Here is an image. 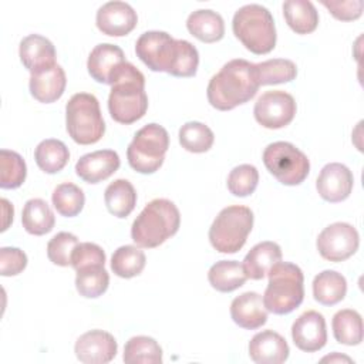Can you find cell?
<instances>
[{"mask_svg":"<svg viewBox=\"0 0 364 364\" xmlns=\"http://www.w3.org/2000/svg\"><path fill=\"white\" fill-rule=\"evenodd\" d=\"M139 60L152 71H164L175 77H192L199 65V53L188 40H176L166 31L142 33L135 43Z\"/></svg>","mask_w":364,"mask_h":364,"instance_id":"6da1fadb","label":"cell"},{"mask_svg":"<svg viewBox=\"0 0 364 364\" xmlns=\"http://www.w3.org/2000/svg\"><path fill=\"white\" fill-rule=\"evenodd\" d=\"M259 87L256 64L243 58H235L228 61L210 78L206 95L213 108L229 111L252 100Z\"/></svg>","mask_w":364,"mask_h":364,"instance_id":"7a4b0ae2","label":"cell"},{"mask_svg":"<svg viewBox=\"0 0 364 364\" xmlns=\"http://www.w3.org/2000/svg\"><path fill=\"white\" fill-rule=\"evenodd\" d=\"M148 109L144 74L129 61L115 71L108 97V111L114 121L132 124L141 119Z\"/></svg>","mask_w":364,"mask_h":364,"instance_id":"3957f363","label":"cell"},{"mask_svg":"<svg viewBox=\"0 0 364 364\" xmlns=\"http://www.w3.org/2000/svg\"><path fill=\"white\" fill-rule=\"evenodd\" d=\"M181 225L176 205L165 198L152 199L132 223L131 237L139 247L152 249L173 236Z\"/></svg>","mask_w":364,"mask_h":364,"instance_id":"277c9868","label":"cell"},{"mask_svg":"<svg viewBox=\"0 0 364 364\" xmlns=\"http://www.w3.org/2000/svg\"><path fill=\"white\" fill-rule=\"evenodd\" d=\"M269 283L263 294L267 311L289 314L296 310L304 299V276L301 269L289 262H277L267 273Z\"/></svg>","mask_w":364,"mask_h":364,"instance_id":"5b68a950","label":"cell"},{"mask_svg":"<svg viewBox=\"0 0 364 364\" xmlns=\"http://www.w3.org/2000/svg\"><path fill=\"white\" fill-rule=\"evenodd\" d=\"M233 34L255 54H267L276 46V26L272 13L262 4L250 3L236 10Z\"/></svg>","mask_w":364,"mask_h":364,"instance_id":"8992f818","label":"cell"},{"mask_svg":"<svg viewBox=\"0 0 364 364\" xmlns=\"http://www.w3.org/2000/svg\"><path fill=\"white\" fill-rule=\"evenodd\" d=\"M65 127L68 135L80 145L98 142L105 132V122L95 95L74 94L65 105Z\"/></svg>","mask_w":364,"mask_h":364,"instance_id":"52a82bcc","label":"cell"},{"mask_svg":"<svg viewBox=\"0 0 364 364\" xmlns=\"http://www.w3.org/2000/svg\"><path fill=\"white\" fill-rule=\"evenodd\" d=\"M253 228V212L247 206L223 208L209 228L210 245L220 253L239 252Z\"/></svg>","mask_w":364,"mask_h":364,"instance_id":"ba28073f","label":"cell"},{"mask_svg":"<svg viewBox=\"0 0 364 364\" xmlns=\"http://www.w3.org/2000/svg\"><path fill=\"white\" fill-rule=\"evenodd\" d=\"M169 148L168 131L155 122L146 124L134 135L127 149L132 169L139 173H154L161 168Z\"/></svg>","mask_w":364,"mask_h":364,"instance_id":"9c48e42d","label":"cell"},{"mask_svg":"<svg viewBox=\"0 0 364 364\" xmlns=\"http://www.w3.org/2000/svg\"><path fill=\"white\" fill-rule=\"evenodd\" d=\"M263 164L267 171L283 185H300L310 172V161L296 145L277 141L263 151Z\"/></svg>","mask_w":364,"mask_h":364,"instance_id":"30bf717a","label":"cell"},{"mask_svg":"<svg viewBox=\"0 0 364 364\" xmlns=\"http://www.w3.org/2000/svg\"><path fill=\"white\" fill-rule=\"evenodd\" d=\"M316 245L318 253L326 260L343 262L357 252L360 236L353 225L336 222L320 232Z\"/></svg>","mask_w":364,"mask_h":364,"instance_id":"8fae6325","label":"cell"},{"mask_svg":"<svg viewBox=\"0 0 364 364\" xmlns=\"http://www.w3.org/2000/svg\"><path fill=\"white\" fill-rule=\"evenodd\" d=\"M296 101L286 91L273 90L263 92L253 108L256 121L269 129H279L289 125L296 115Z\"/></svg>","mask_w":364,"mask_h":364,"instance_id":"7c38bea8","label":"cell"},{"mask_svg":"<svg viewBox=\"0 0 364 364\" xmlns=\"http://www.w3.org/2000/svg\"><path fill=\"white\" fill-rule=\"evenodd\" d=\"M117 340L104 330L84 333L74 346L75 357L84 364H107L117 355Z\"/></svg>","mask_w":364,"mask_h":364,"instance_id":"4fadbf2b","label":"cell"},{"mask_svg":"<svg viewBox=\"0 0 364 364\" xmlns=\"http://www.w3.org/2000/svg\"><path fill=\"white\" fill-rule=\"evenodd\" d=\"M95 23L102 34L121 37L135 28L138 23V16L131 4L119 0H112L104 3L97 10Z\"/></svg>","mask_w":364,"mask_h":364,"instance_id":"5bb4252c","label":"cell"},{"mask_svg":"<svg viewBox=\"0 0 364 364\" xmlns=\"http://www.w3.org/2000/svg\"><path fill=\"white\" fill-rule=\"evenodd\" d=\"M291 338L301 351L314 353L321 350L327 341L324 316L316 310L300 314L291 326Z\"/></svg>","mask_w":364,"mask_h":364,"instance_id":"9a60e30c","label":"cell"},{"mask_svg":"<svg viewBox=\"0 0 364 364\" xmlns=\"http://www.w3.org/2000/svg\"><path fill=\"white\" fill-rule=\"evenodd\" d=\"M353 172L340 162L324 165L316 181L318 195L331 203L347 199L353 191Z\"/></svg>","mask_w":364,"mask_h":364,"instance_id":"2e32d148","label":"cell"},{"mask_svg":"<svg viewBox=\"0 0 364 364\" xmlns=\"http://www.w3.org/2000/svg\"><path fill=\"white\" fill-rule=\"evenodd\" d=\"M119 156L112 149H100L82 155L75 164L77 175L87 183H98L119 168Z\"/></svg>","mask_w":364,"mask_h":364,"instance_id":"e0dca14e","label":"cell"},{"mask_svg":"<svg viewBox=\"0 0 364 364\" xmlns=\"http://www.w3.org/2000/svg\"><path fill=\"white\" fill-rule=\"evenodd\" d=\"M289 353L287 341L273 330H263L249 341V357L256 364H282Z\"/></svg>","mask_w":364,"mask_h":364,"instance_id":"ac0fdd59","label":"cell"},{"mask_svg":"<svg viewBox=\"0 0 364 364\" xmlns=\"http://www.w3.org/2000/svg\"><path fill=\"white\" fill-rule=\"evenodd\" d=\"M125 61L127 60L124 57V51L118 46L111 43H101L91 50L87 68L90 75L97 82L111 85L115 71Z\"/></svg>","mask_w":364,"mask_h":364,"instance_id":"d6986e66","label":"cell"},{"mask_svg":"<svg viewBox=\"0 0 364 364\" xmlns=\"http://www.w3.org/2000/svg\"><path fill=\"white\" fill-rule=\"evenodd\" d=\"M65 84V73L57 63L36 73H30V94L44 104L57 101L64 94Z\"/></svg>","mask_w":364,"mask_h":364,"instance_id":"ffe728a7","label":"cell"},{"mask_svg":"<svg viewBox=\"0 0 364 364\" xmlns=\"http://www.w3.org/2000/svg\"><path fill=\"white\" fill-rule=\"evenodd\" d=\"M230 317L242 328L256 330L267 321L263 297L256 291H245L230 304Z\"/></svg>","mask_w":364,"mask_h":364,"instance_id":"44dd1931","label":"cell"},{"mask_svg":"<svg viewBox=\"0 0 364 364\" xmlns=\"http://www.w3.org/2000/svg\"><path fill=\"white\" fill-rule=\"evenodd\" d=\"M18 55L23 65L30 71L47 68L55 64L54 44L41 34H28L20 41Z\"/></svg>","mask_w":364,"mask_h":364,"instance_id":"7402d4cb","label":"cell"},{"mask_svg":"<svg viewBox=\"0 0 364 364\" xmlns=\"http://www.w3.org/2000/svg\"><path fill=\"white\" fill-rule=\"evenodd\" d=\"M282 260V249L276 242L264 240L255 245L243 259V269L247 279L260 280L269 270Z\"/></svg>","mask_w":364,"mask_h":364,"instance_id":"603a6c76","label":"cell"},{"mask_svg":"<svg viewBox=\"0 0 364 364\" xmlns=\"http://www.w3.org/2000/svg\"><path fill=\"white\" fill-rule=\"evenodd\" d=\"M186 27L189 33L203 43L219 41L225 34V21L218 11L199 9L188 16Z\"/></svg>","mask_w":364,"mask_h":364,"instance_id":"cb8c5ba5","label":"cell"},{"mask_svg":"<svg viewBox=\"0 0 364 364\" xmlns=\"http://www.w3.org/2000/svg\"><path fill=\"white\" fill-rule=\"evenodd\" d=\"M21 223L30 235L41 236L53 230L55 216L50 205L40 198L28 199L21 212Z\"/></svg>","mask_w":364,"mask_h":364,"instance_id":"d4e9b609","label":"cell"},{"mask_svg":"<svg viewBox=\"0 0 364 364\" xmlns=\"http://www.w3.org/2000/svg\"><path fill=\"white\" fill-rule=\"evenodd\" d=\"M210 286L222 293H229L245 284L247 276L242 263L236 260H219L208 272Z\"/></svg>","mask_w":364,"mask_h":364,"instance_id":"484cf974","label":"cell"},{"mask_svg":"<svg viewBox=\"0 0 364 364\" xmlns=\"http://www.w3.org/2000/svg\"><path fill=\"white\" fill-rule=\"evenodd\" d=\"M283 14L289 27L297 34H309L317 28L318 13L310 0H286Z\"/></svg>","mask_w":364,"mask_h":364,"instance_id":"4316f807","label":"cell"},{"mask_svg":"<svg viewBox=\"0 0 364 364\" xmlns=\"http://www.w3.org/2000/svg\"><path fill=\"white\" fill-rule=\"evenodd\" d=\"M347 293L346 277L336 270H323L313 280V296L323 306L337 304Z\"/></svg>","mask_w":364,"mask_h":364,"instance_id":"83f0119b","label":"cell"},{"mask_svg":"<svg viewBox=\"0 0 364 364\" xmlns=\"http://www.w3.org/2000/svg\"><path fill=\"white\" fill-rule=\"evenodd\" d=\"M104 200L109 213L117 218H127L136 205V192L129 181L115 179L107 186Z\"/></svg>","mask_w":364,"mask_h":364,"instance_id":"f1b7e54d","label":"cell"},{"mask_svg":"<svg viewBox=\"0 0 364 364\" xmlns=\"http://www.w3.org/2000/svg\"><path fill=\"white\" fill-rule=\"evenodd\" d=\"M37 166L46 173L60 172L70 159V152L65 144L60 139L48 138L41 141L34 149Z\"/></svg>","mask_w":364,"mask_h":364,"instance_id":"f546056e","label":"cell"},{"mask_svg":"<svg viewBox=\"0 0 364 364\" xmlns=\"http://www.w3.org/2000/svg\"><path fill=\"white\" fill-rule=\"evenodd\" d=\"M333 334L340 344L357 346L363 341V318L353 309L338 310L333 316Z\"/></svg>","mask_w":364,"mask_h":364,"instance_id":"4dcf8cb0","label":"cell"},{"mask_svg":"<svg viewBox=\"0 0 364 364\" xmlns=\"http://www.w3.org/2000/svg\"><path fill=\"white\" fill-rule=\"evenodd\" d=\"M122 360L127 364H161L162 348L152 337L135 336L125 343Z\"/></svg>","mask_w":364,"mask_h":364,"instance_id":"1f68e13d","label":"cell"},{"mask_svg":"<svg viewBox=\"0 0 364 364\" xmlns=\"http://www.w3.org/2000/svg\"><path fill=\"white\" fill-rule=\"evenodd\" d=\"M75 272V289L82 297L95 299L107 291L109 284V274L104 266L91 264Z\"/></svg>","mask_w":364,"mask_h":364,"instance_id":"d6a6232c","label":"cell"},{"mask_svg":"<svg viewBox=\"0 0 364 364\" xmlns=\"http://www.w3.org/2000/svg\"><path fill=\"white\" fill-rule=\"evenodd\" d=\"M145 263V253L139 247L132 245L119 246L111 257L112 272L122 279H131L138 276L144 270Z\"/></svg>","mask_w":364,"mask_h":364,"instance_id":"836d02e7","label":"cell"},{"mask_svg":"<svg viewBox=\"0 0 364 364\" xmlns=\"http://www.w3.org/2000/svg\"><path fill=\"white\" fill-rule=\"evenodd\" d=\"M256 73L260 85L290 82L297 75V67L287 58H272L256 64Z\"/></svg>","mask_w":364,"mask_h":364,"instance_id":"e575fe53","label":"cell"},{"mask_svg":"<svg viewBox=\"0 0 364 364\" xmlns=\"http://www.w3.org/2000/svg\"><path fill=\"white\" fill-rule=\"evenodd\" d=\"M215 135L212 129L199 121L185 122L179 129V144L189 152L202 154L212 148Z\"/></svg>","mask_w":364,"mask_h":364,"instance_id":"d590c367","label":"cell"},{"mask_svg":"<svg viewBox=\"0 0 364 364\" xmlns=\"http://www.w3.org/2000/svg\"><path fill=\"white\" fill-rule=\"evenodd\" d=\"M51 200L60 215L73 218L82 210L85 196L80 186L71 182H64L57 185V188L53 191Z\"/></svg>","mask_w":364,"mask_h":364,"instance_id":"8d00e7d4","label":"cell"},{"mask_svg":"<svg viewBox=\"0 0 364 364\" xmlns=\"http://www.w3.org/2000/svg\"><path fill=\"white\" fill-rule=\"evenodd\" d=\"M27 175V166L23 156L10 149L0 151V186L14 189L23 185Z\"/></svg>","mask_w":364,"mask_h":364,"instance_id":"74e56055","label":"cell"},{"mask_svg":"<svg viewBox=\"0 0 364 364\" xmlns=\"http://www.w3.org/2000/svg\"><path fill=\"white\" fill-rule=\"evenodd\" d=\"M259 182V172L250 164L235 166L228 175V189L235 196H249L255 192Z\"/></svg>","mask_w":364,"mask_h":364,"instance_id":"f35d334b","label":"cell"},{"mask_svg":"<svg viewBox=\"0 0 364 364\" xmlns=\"http://www.w3.org/2000/svg\"><path fill=\"white\" fill-rule=\"evenodd\" d=\"M78 237L70 232H60L47 243V256L57 266H71V256L78 245Z\"/></svg>","mask_w":364,"mask_h":364,"instance_id":"ab89813d","label":"cell"},{"mask_svg":"<svg viewBox=\"0 0 364 364\" xmlns=\"http://www.w3.org/2000/svg\"><path fill=\"white\" fill-rule=\"evenodd\" d=\"M91 264H105V253L102 247L91 242L78 243L71 256V266L74 270H78Z\"/></svg>","mask_w":364,"mask_h":364,"instance_id":"60d3db41","label":"cell"},{"mask_svg":"<svg viewBox=\"0 0 364 364\" xmlns=\"http://www.w3.org/2000/svg\"><path fill=\"white\" fill-rule=\"evenodd\" d=\"M27 266V255L18 247L0 249V274L16 276Z\"/></svg>","mask_w":364,"mask_h":364,"instance_id":"b9f144b4","label":"cell"},{"mask_svg":"<svg viewBox=\"0 0 364 364\" xmlns=\"http://www.w3.org/2000/svg\"><path fill=\"white\" fill-rule=\"evenodd\" d=\"M321 4L338 20L350 21L361 16L364 3L363 0H321Z\"/></svg>","mask_w":364,"mask_h":364,"instance_id":"7bdbcfd3","label":"cell"},{"mask_svg":"<svg viewBox=\"0 0 364 364\" xmlns=\"http://www.w3.org/2000/svg\"><path fill=\"white\" fill-rule=\"evenodd\" d=\"M1 210H3V228H1V232H4L10 222L13 220V213H14V209H13V205L6 199V198H1Z\"/></svg>","mask_w":364,"mask_h":364,"instance_id":"ee69618b","label":"cell"},{"mask_svg":"<svg viewBox=\"0 0 364 364\" xmlns=\"http://www.w3.org/2000/svg\"><path fill=\"white\" fill-rule=\"evenodd\" d=\"M321 361H330V363H333V361H347V363H350L351 360H350L348 357H346V355H340V354L334 353V354H331V355L324 357Z\"/></svg>","mask_w":364,"mask_h":364,"instance_id":"f6af8a7d","label":"cell"}]
</instances>
